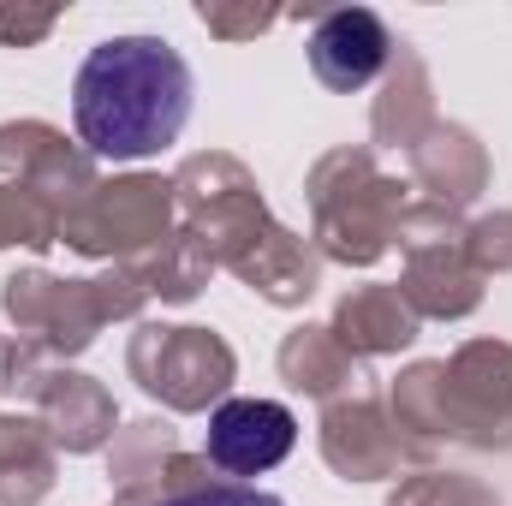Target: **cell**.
<instances>
[{"instance_id": "6da1fadb", "label": "cell", "mask_w": 512, "mask_h": 506, "mask_svg": "<svg viewBox=\"0 0 512 506\" xmlns=\"http://www.w3.org/2000/svg\"><path fill=\"white\" fill-rule=\"evenodd\" d=\"M78 143L96 161H143L191 120V66L167 36H108L72 78Z\"/></svg>"}, {"instance_id": "7a4b0ae2", "label": "cell", "mask_w": 512, "mask_h": 506, "mask_svg": "<svg viewBox=\"0 0 512 506\" xmlns=\"http://www.w3.org/2000/svg\"><path fill=\"white\" fill-rule=\"evenodd\" d=\"M393 423L435 459L447 441L512 453V346L465 340L453 358H417L387 387Z\"/></svg>"}, {"instance_id": "3957f363", "label": "cell", "mask_w": 512, "mask_h": 506, "mask_svg": "<svg viewBox=\"0 0 512 506\" xmlns=\"http://www.w3.org/2000/svg\"><path fill=\"white\" fill-rule=\"evenodd\" d=\"M304 203H310V245L322 262L376 268L393 251L405 185L382 173L370 143H340L304 173Z\"/></svg>"}, {"instance_id": "277c9868", "label": "cell", "mask_w": 512, "mask_h": 506, "mask_svg": "<svg viewBox=\"0 0 512 506\" xmlns=\"http://www.w3.org/2000/svg\"><path fill=\"white\" fill-rule=\"evenodd\" d=\"M143 304H149V292L137 286L131 268H108L96 280H60L48 268H18L0 286V310L18 328V340L48 352L54 364L90 352L108 322H137Z\"/></svg>"}, {"instance_id": "5b68a950", "label": "cell", "mask_w": 512, "mask_h": 506, "mask_svg": "<svg viewBox=\"0 0 512 506\" xmlns=\"http://www.w3.org/2000/svg\"><path fill=\"white\" fill-rule=\"evenodd\" d=\"M173 209H179V233L209 256L215 268H233L274 227L256 173L239 155H227V149H197V155L179 161V173H173Z\"/></svg>"}, {"instance_id": "8992f818", "label": "cell", "mask_w": 512, "mask_h": 506, "mask_svg": "<svg viewBox=\"0 0 512 506\" xmlns=\"http://www.w3.org/2000/svg\"><path fill=\"white\" fill-rule=\"evenodd\" d=\"M179 233V209H173V179L161 173H114L96 179L60 221V245L78 256H96L108 268L143 262Z\"/></svg>"}, {"instance_id": "52a82bcc", "label": "cell", "mask_w": 512, "mask_h": 506, "mask_svg": "<svg viewBox=\"0 0 512 506\" xmlns=\"http://www.w3.org/2000/svg\"><path fill=\"white\" fill-rule=\"evenodd\" d=\"M465 227L471 221L459 209H441V203H423V197L405 203L393 245L405 256L399 298L417 310V322H465L483 304V274L471 262Z\"/></svg>"}, {"instance_id": "ba28073f", "label": "cell", "mask_w": 512, "mask_h": 506, "mask_svg": "<svg viewBox=\"0 0 512 506\" xmlns=\"http://www.w3.org/2000/svg\"><path fill=\"white\" fill-rule=\"evenodd\" d=\"M126 370L131 381L161 399L173 417H197L215 411L233 381H239V358L215 328H191V322H137L126 340Z\"/></svg>"}, {"instance_id": "9c48e42d", "label": "cell", "mask_w": 512, "mask_h": 506, "mask_svg": "<svg viewBox=\"0 0 512 506\" xmlns=\"http://www.w3.org/2000/svg\"><path fill=\"white\" fill-rule=\"evenodd\" d=\"M108 483H114V506H173L227 477H215L203 453H185L167 417H137L120 423V435L108 441Z\"/></svg>"}, {"instance_id": "30bf717a", "label": "cell", "mask_w": 512, "mask_h": 506, "mask_svg": "<svg viewBox=\"0 0 512 506\" xmlns=\"http://www.w3.org/2000/svg\"><path fill=\"white\" fill-rule=\"evenodd\" d=\"M316 447H322V465L346 483H387V477H405L411 465L417 471L429 465V453L393 423L387 399H376V393H352V399L322 405Z\"/></svg>"}, {"instance_id": "8fae6325", "label": "cell", "mask_w": 512, "mask_h": 506, "mask_svg": "<svg viewBox=\"0 0 512 506\" xmlns=\"http://www.w3.org/2000/svg\"><path fill=\"white\" fill-rule=\"evenodd\" d=\"M399 36L387 30V18L376 6H316L310 12V72L322 90L334 96H358L370 84H382L387 60H393Z\"/></svg>"}, {"instance_id": "7c38bea8", "label": "cell", "mask_w": 512, "mask_h": 506, "mask_svg": "<svg viewBox=\"0 0 512 506\" xmlns=\"http://www.w3.org/2000/svg\"><path fill=\"white\" fill-rule=\"evenodd\" d=\"M0 179L48 197L66 221V209L96 185V155L48 120H6L0 126Z\"/></svg>"}, {"instance_id": "4fadbf2b", "label": "cell", "mask_w": 512, "mask_h": 506, "mask_svg": "<svg viewBox=\"0 0 512 506\" xmlns=\"http://www.w3.org/2000/svg\"><path fill=\"white\" fill-rule=\"evenodd\" d=\"M292 447H298V417L280 399H221L209 411V447H203V459L227 483H245V477L274 471Z\"/></svg>"}, {"instance_id": "5bb4252c", "label": "cell", "mask_w": 512, "mask_h": 506, "mask_svg": "<svg viewBox=\"0 0 512 506\" xmlns=\"http://www.w3.org/2000/svg\"><path fill=\"white\" fill-rule=\"evenodd\" d=\"M30 405H36V417H42V429L54 435L60 453H102V447L120 435V405H114V393L96 376H84V370L54 364V370L42 376V387L30 393Z\"/></svg>"}, {"instance_id": "9a60e30c", "label": "cell", "mask_w": 512, "mask_h": 506, "mask_svg": "<svg viewBox=\"0 0 512 506\" xmlns=\"http://www.w3.org/2000/svg\"><path fill=\"white\" fill-rule=\"evenodd\" d=\"M411 185L423 191V203H441V209H465L489 191V149L483 137L459 120H435L411 149Z\"/></svg>"}, {"instance_id": "2e32d148", "label": "cell", "mask_w": 512, "mask_h": 506, "mask_svg": "<svg viewBox=\"0 0 512 506\" xmlns=\"http://www.w3.org/2000/svg\"><path fill=\"white\" fill-rule=\"evenodd\" d=\"M435 120H441L435 114V78H429L423 54L399 36L382 84H376V102H370V137H376L370 149H411Z\"/></svg>"}, {"instance_id": "e0dca14e", "label": "cell", "mask_w": 512, "mask_h": 506, "mask_svg": "<svg viewBox=\"0 0 512 506\" xmlns=\"http://www.w3.org/2000/svg\"><path fill=\"white\" fill-rule=\"evenodd\" d=\"M227 274H233V280H245L262 304L298 310V304H310V298H316V286H322V256H316L310 239H298L292 227H280V221H274V227H268L251 251L227 268Z\"/></svg>"}, {"instance_id": "ac0fdd59", "label": "cell", "mask_w": 512, "mask_h": 506, "mask_svg": "<svg viewBox=\"0 0 512 506\" xmlns=\"http://www.w3.org/2000/svg\"><path fill=\"white\" fill-rule=\"evenodd\" d=\"M328 328H334V340H340L358 364H364V358H393V352H405V346L423 334V322H417V310L399 298V286H352V292L334 304Z\"/></svg>"}, {"instance_id": "d6986e66", "label": "cell", "mask_w": 512, "mask_h": 506, "mask_svg": "<svg viewBox=\"0 0 512 506\" xmlns=\"http://www.w3.org/2000/svg\"><path fill=\"white\" fill-rule=\"evenodd\" d=\"M274 364H280V381H286L292 393L322 399V405L352 399V393H364V381H370L364 376V364L334 340L328 322H304V328H292V334L280 340Z\"/></svg>"}, {"instance_id": "ffe728a7", "label": "cell", "mask_w": 512, "mask_h": 506, "mask_svg": "<svg viewBox=\"0 0 512 506\" xmlns=\"http://www.w3.org/2000/svg\"><path fill=\"white\" fill-rule=\"evenodd\" d=\"M60 477V447L42 417L0 411V506H42Z\"/></svg>"}, {"instance_id": "44dd1931", "label": "cell", "mask_w": 512, "mask_h": 506, "mask_svg": "<svg viewBox=\"0 0 512 506\" xmlns=\"http://www.w3.org/2000/svg\"><path fill=\"white\" fill-rule=\"evenodd\" d=\"M131 274H137V286L149 292V298H161V304H191V298H203V286L215 280V262L197 251L185 233H173L161 251H149L143 262H126Z\"/></svg>"}, {"instance_id": "7402d4cb", "label": "cell", "mask_w": 512, "mask_h": 506, "mask_svg": "<svg viewBox=\"0 0 512 506\" xmlns=\"http://www.w3.org/2000/svg\"><path fill=\"white\" fill-rule=\"evenodd\" d=\"M387 506H507V501L483 477H471V471H435V465H423V471H411V477L393 483Z\"/></svg>"}, {"instance_id": "603a6c76", "label": "cell", "mask_w": 512, "mask_h": 506, "mask_svg": "<svg viewBox=\"0 0 512 506\" xmlns=\"http://www.w3.org/2000/svg\"><path fill=\"white\" fill-rule=\"evenodd\" d=\"M12 245H24V251L60 245V209L48 197L0 179V251H12Z\"/></svg>"}, {"instance_id": "cb8c5ba5", "label": "cell", "mask_w": 512, "mask_h": 506, "mask_svg": "<svg viewBox=\"0 0 512 506\" xmlns=\"http://www.w3.org/2000/svg\"><path fill=\"white\" fill-rule=\"evenodd\" d=\"M286 12L280 6H233V0H203L197 6V24L209 30V36H221V42H256L262 30H274Z\"/></svg>"}, {"instance_id": "d4e9b609", "label": "cell", "mask_w": 512, "mask_h": 506, "mask_svg": "<svg viewBox=\"0 0 512 506\" xmlns=\"http://www.w3.org/2000/svg\"><path fill=\"white\" fill-rule=\"evenodd\" d=\"M465 245H471V262H477L483 280L489 274H512V209H495V215L471 221L465 227Z\"/></svg>"}, {"instance_id": "484cf974", "label": "cell", "mask_w": 512, "mask_h": 506, "mask_svg": "<svg viewBox=\"0 0 512 506\" xmlns=\"http://www.w3.org/2000/svg\"><path fill=\"white\" fill-rule=\"evenodd\" d=\"M60 18H66L60 6H12V0H0V48H36Z\"/></svg>"}, {"instance_id": "4316f807", "label": "cell", "mask_w": 512, "mask_h": 506, "mask_svg": "<svg viewBox=\"0 0 512 506\" xmlns=\"http://www.w3.org/2000/svg\"><path fill=\"white\" fill-rule=\"evenodd\" d=\"M173 506H286L280 495H262V489H245V483H215L191 501H173Z\"/></svg>"}]
</instances>
